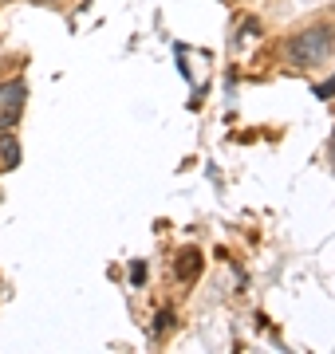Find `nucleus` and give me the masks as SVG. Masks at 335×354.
<instances>
[{"mask_svg": "<svg viewBox=\"0 0 335 354\" xmlns=\"http://www.w3.org/2000/svg\"><path fill=\"white\" fill-rule=\"evenodd\" d=\"M174 276H178L181 283H194V279L201 276V252H197V248H181L178 260H174Z\"/></svg>", "mask_w": 335, "mask_h": 354, "instance_id": "7ed1b4c3", "label": "nucleus"}, {"mask_svg": "<svg viewBox=\"0 0 335 354\" xmlns=\"http://www.w3.org/2000/svg\"><path fill=\"white\" fill-rule=\"evenodd\" d=\"M24 99H28V83L24 79H4L0 83V134L12 130L24 114Z\"/></svg>", "mask_w": 335, "mask_h": 354, "instance_id": "f03ea898", "label": "nucleus"}, {"mask_svg": "<svg viewBox=\"0 0 335 354\" xmlns=\"http://www.w3.org/2000/svg\"><path fill=\"white\" fill-rule=\"evenodd\" d=\"M332 158H335V138H332Z\"/></svg>", "mask_w": 335, "mask_h": 354, "instance_id": "0eeeda50", "label": "nucleus"}, {"mask_svg": "<svg viewBox=\"0 0 335 354\" xmlns=\"http://www.w3.org/2000/svg\"><path fill=\"white\" fill-rule=\"evenodd\" d=\"M335 95V75L327 79V83H320V87H316V99H332Z\"/></svg>", "mask_w": 335, "mask_h": 354, "instance_id": "39448f33", "label": "nucleus"}, {"mask_svg": "<svg viewBox=\"0 0 335 354\" xmlns=\"http://www.w3.org/2000/svg\"><path fill=\"white\" fill-rule=\"evenodd\" d=\"M130 279H134V283H142V279H146V264H142V260L130 268Z\"/></svg>", "mask_w": 335, "mask_h": 354, "instance_id": "423d86ee", "label": "nucleus"}, {"mask_svg": "<svg viewBox=\"0 0 335 354\" xmlns=\"http://www.w3.org/2000/svg\"><path fill=\"white\" fill-rule=\"evenodd\" d=\"M36 4H52V0H36Z\"/></svg>", "mask_w": 335, "mask_h": 354, "instance_id": "6e6552de", "label": "nucleus"}, {"mask_svg": "<svg viewBox=\"0 0 335 354\" xmlns=\"http://www.w3.org/2000/svg\"><path fill=\"white\" fill-rule=\"evenodd\" d=\"M0 165H4V169H16V165H20V142H16L8 130L0 134Z\"/></svg>", "mask_w": 335, "mask_h": 354, "instance_id": "20e7f679", "label": "nucleus"}, {"mask_svg": "<svg viewBox=\"0 0 335 354\" xmlns=\"http://www.w3.org/2000/svg\"><path fill=\"white\" fill-rule=\"evenodd\" d=\"M332 48H335V28L316 24V28H308V32H300V36L288 39L284 55H288L292 67H320L323 59L332 55Z\"/></svg>", "mask_w": 335, "mask_h": 354, "instance_id": "f257e3e1", "label": "nucleus"}]
</instances>
